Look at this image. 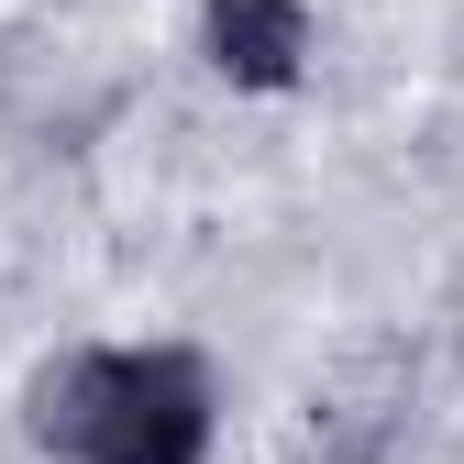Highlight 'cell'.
<instances>
[{
  "label": "cell",
  "mask_w": 464,
  "mask_h": 464,
  "mask_svg": "<svg viewBox=\"0 0 464 464\" xmlns=\"http://www.w3.org/2000/svg\"><path fill=\"white\" fill-rule=\"evenodd\" d=\"M199 44L232 89H287L310 67V0H210Z\"/></svg>",
  "instance_id": "7a4b0ae2"
},
{
  "label": "cell",
  "mask_w": 464,
  "mask_h": 464,
  "mask_svg": "<svg viewBox=\"0 0 464 464\" xmlns=\"http://www.w3.org/2000/svg\"><path fill=\"white\" fill-rule=\"evenodd\" d=\"M210 365L178 343H89L34 376V442L55 464H210Z\"/></svg>",
  "instance_id": "6da1fadb"
}]
</instances>
